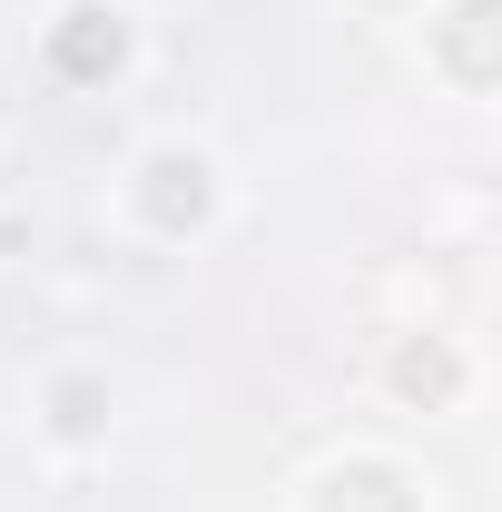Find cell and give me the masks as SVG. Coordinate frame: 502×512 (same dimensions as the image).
<instances>
[{
	"instance_id": "6da1fadb",
	"label": "cell",
	"mask_w": 502,
	"mask_h": 512,
	"mask_svg": "<svg viewBox=\"0 0 502 512\" xmlns=\"http://www.w3.org/2000/svg\"><path fill=\"white\" fill-rule=\"evenodd\" d=\"M128 207H138V227H148V237H207V227H217V207H227L217 158L188 148V138L148 148V158H138V178H128Z\"/></svg>"
},
{
	"instance_id": "7a4b0ae2",
	"label": "cell",
	"mask_w": 502,
	"mask_h": 512,
	"mask_svg": "<svg viewBox=\"0 0 502 512\" xmlns=\"http://www.w3.org/2000/svg\"><path fill=\"white\" fill-rule=\"evenodd\" d=\"M119 60H128V20L109 10V0H69L60 20H50V69H69V79H109Z\"/></svg>"
},
{
	"instance_id": "3957f363",
	"label": "cell",
	"mask_w": 502,
	"mask_h": 512,
	"mask_svg": "<svg viewBox=\"0 0 502 512\" xmlns=\"http://www.w3.org/2000/svg\"><path fill=\"white\" fill-rule=\"evenodd\" d=\"M306 512H424V493H414V473H404V463L355 453V463H335V473L315 483Z\"/></svg>"
},
{
	"instance_id": "277c9868",
	"label": "cell",
	"mask_w": 502,
	"mask_h": 512,
	"mask_svg": "<svg viewBox=\"0 0 502 512\" xmlns=\"http://www.w3.org/2000/svg\"><path fill=\"white\" fill-rule=\"evenodd\" d=\"M40 434L50 444H109V375H89V365H69V375H50V394H40Z\"/></svg>"
},
{
	"instance_id": "5b68a950",
	"label": "cell",
	"mask_w": 502,
	"mask_h": 512,
	"mask_svg": "<svg viewBox=\"0 0 502 512\" xmlns=\"http://www.w3.org/2000/svg\"><path fill=\"white\" fill-rule=\"evenodd\" d=\"M394 394L424 404V414H443V404L463 394V355H453L443 335H404V345H394Z\"/></svg>"
},
{
	"instance_id": "8992f818",
	"label": "cell",
	"mask_w": 502,
	"mask_h": 512,
	"mask_svg": "<svg viewBox=\"0 0 502 512\" xmlns=\"http://www.w3.org/2000/svg\"><path fill=\"white\" fill-rule=\"evenodd\" d=\"M483 20H493V0H463V10H453V30H463V40H473ZM453 79H463V89H483V60H453Z\"/></svg>"
}]
</instances>
